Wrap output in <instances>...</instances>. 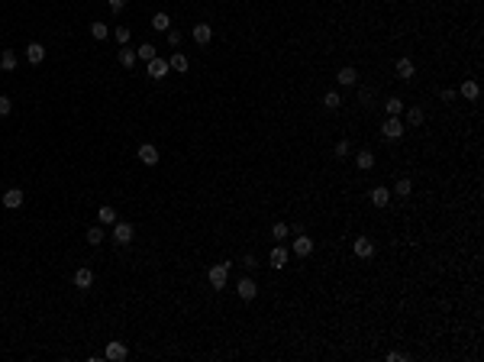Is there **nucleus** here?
Wrapping results in <instances>:
<instances>
[{
  "label": "nucleus",
  "mask_w": 484,
  "mask_h": 362,
  "mask_svg": "<svg viewBox=\"0 0 484 362\" xmlns=\"http://www.w3.org/2000/svg\"><path fill=\"white\" fill-rule=\"evenodd\" d=\"M207 281L213 291H223L226 281H230V262H219V266H210L207 269Z\"/></svg>",
  "instance_id": "1"
},
{
  "label": "nucleus",
  "mask_w": 484,
  "mask_h": 362,
  "mask_svg": "<svg viewBox=\"0 0 484 362\" xmlns=\"http://www.w3.org/2000/svg\"><path fill=\"white\" fill-rule=\"evenodd\" d=\"M133 236H136L133 223H123V220H117V223H113V243L126 246V243H133Z\"/></svg>",
  "instance_id": "2"
},
{
  "label": "nucleus",
  "mask_w": 484,
  "mask_h": 362,
  "mask_svg": "<svg viewBox=\"0 0 484 362\" xmlns=\"http://www.w3.org/2000/svg\"><path fill=\"white\" fill-rule=\"evenodd\" d=\"M381 133H384V139H400L407 129H403V120L400 117H387L384 126H381Z\"/></svg>",
  "instance_id": "3"
},
{
  "label": "nucleus",
  "mask_w": 484,
  "mask_h": 362,
  "mask_svg": "<svg viewBox=\"0 0 484 362\" xmlns=\"http://www.w3.org/2000/svg\"><path fill=\"white\" fill-rule=\"evenodd\" d=\"M126 356H129V349L123 346L120 340H113V343H107V349H103V359H107V362H123Z\"/></svg>",
  "instance_id": "4"
},
{
  "label": "nucleus",
  "mask_w": 484,
  "mask_h": 362,
  "mask_svg": "<svg viewBox=\"0 0 484 362\" xmlns=\"http://www.w3.org/2000/svg\"><path fill=\"white\" fill-rule=\"evenodd\" d=\"M352 252H355L358 259H371V255H375V243L368 240V236H358V240L352 243Z\"/></svg>",
  "instance_id": "5"
},
{
  "label": "nucleus",
  "mask_w": 484,
  "mask_h": 362,
  "mask_svg": "<svg viewBox=\"0 0 484 362\" xmlns=\"http://www.w3.org/2000/svg\"><path fill=\"white\" fill-rule=\"evenodd\" d=\"M236 291H239V298L242 301H255V294H258V285H255V278H249L245 275L239 285H236Z\"/></svg>",
  "instance_id": "6"
},
{
  "label": "nucleus",
  "mask_w": 484,
  "mask_h": 362,
  "mask_svg": "<svg viewBox=\"0 0 484 362\" xmlns=\"http://www.w3.org/2000/svg\"><path fill=\"white\" fill-rule=\"evenodd\" d=\"M26 204V191H20V188H10L4 194V207L7 210H16V207H23Z\"/></svg>",
  "instance_id": "7"
},
{
  "label": "nucleus",
  "mask_w": 484,
  "mask_h": 362,
  "mask_svg": "<svg viewBox=\"0 0 484 362\" xmlns=\"http://www.w3.org/2000/svg\"><path fill=\"white\" fill-rule=\"evenodd\" d=\"M145 65H148V68H145V72H148V78H155V81H158V78H165V75H168V61H165V58H158V55H155V58H148Z\"/></svg>",
  "instance_id": "8"
},
{
  "label": "nucleus",
  "mask_w": 484,
  "mask_h": 362,
  "mask_svg": "<svg viewBox=\"0 0 484 362\" xmlns=\"http://www.w3.org/2000/svg\"><path fill=\"white\" fill-rule=\"evenodd\" d=\"M313 252V240L307 233H297V240H294V255H301V259H307V255Z\"/></svg>",
  "instance_id": "9"
},
{
  "label": "nucleus",
  "mask_w": 484,
  "mask_h": 362,
  "mask_svg": "<svg viewBox=\"0 0 484 362\" xmlns=\"http://www.w3.org/2000/svg\"><path fill=\"white\" fill-rule=\"evenodd\" d=\"M136 155H139V162H142V165H158V149L152 143H142Z\"/></svg>",
  "instance_id": "10"
},
{
  "label": "nucleus",
  "mask_w": 484,
  "mask_h": 362,
  "mask_svg": "<svg viewBox=\"0 0 484 362\" xmlns=\"http://www.w3.org/2000/svg\"><path fill=\"white\" fill-rule=\"evenodd\" d=\"M336 81H339L342 87H355V84H358V72H355V68H352V65H346V68H339Z\"/></svg>",
  "instance_id": "11"
},
{
  "label": "nucleus",
  "mask_w": 484,
  "mask_h": 362,
  "mask_svg": "<svg viewBox=\"0 0 484 362\" xmlns=\"http://www.w3.org/2000/svg\"><path fill=\"white\" fill-rule=\"evenodd\" d=\"M42 58H46V46H42V42H29V46H26V61H29V65H39Z\"/></svg>",
  "instance_id": "12"
},
{
  "label": "nucleus",
  "mask_w": 484,
  "mask_h": 362,
  "mask_svg": "<svg viewBox=\"0 0 484 362\" xmlns=\"http://www.w3.org/2000/svg\"><path fill=\"white\" fill-rule=\"evenodd\" d=\"M210 39H213V26H207V23L194 26V42H197V46H207Z\"/></svg>",
  "instance_id": "13"
},
{
  "label": "nucleus",
  "mask_w": 484,
  "mask_h": 362,
  "mask_svg": "<svg viewBox=\"0 0 484 362\" xmlns=\"http://www.w3.org/2000/svg\"><path fill=\"white\" fill-rule=\"evenodd\" d=\"M71 281H75V285H78V291H87V288H91V285H94V272H91V269H78V272H75V278H71Z\"/></svg>",
  "instance_id": "14"
},
{
  "label": "nucleus",
  "mask_w": 484,
  "mask_h": 362,
  "mask_svg": "<svg viewBox=\"0 0 484 362\" xmlns=\"http://www.w3.org/2000/svg\"><path fill=\"white\" fill-rule=\"evenodd\" d=\"M387 201H391V191H387L384 184L371 188V204H375V207H387Z\"/></svg>",
  "instance_id": "15"
},
{
  "label": "nucleus",
  "mask_w": 484,
  "mask_h": 362,
  "mask_svg": "<svg viewBox=\"0 0 484 362\" xmlns=\"http://www.w3.org/2000/svg\"><path fill=\"white\" fill-rule=\"evenodd\" d=\"M168 68H174V72H181V75H184V72L191 68V61H188V55H184V52H174V55L168 58Z\"/></svg>",
  "instance_id": "16"
},
{
  "label": "nucleus",
  "mask_w": 484,
  "mask_h": 362,
  "mask_svg": "<svg viewBox=\"0 0 484 362\" xmlns=\"http://www.w3.org/2000/svg\"><path fill=\"white\" fill-rule=\"evenodd\" d=\"M97 220H100V226H113L120 220L117 217V207H100V210H97Z\"/></svg>",
  "instance_id": "17"
},
{
  "label": "nucleus",
  "mask_w": 484,
  "mask_h": 362,
  "mask_svg": "<svg viewBox=\"0 0 484 362\" xmlns=\"http://www.w3.org/2000/svg\"><path fill=\"white\" fill-rule=\"evenodd\" d=\"M413 72H417V65H413V58H397V75L403 78V81H410Z\"/></svg>",
  "instance_id": "18"
},
{
  "label": "nucleus",
  "mask_w": 484,
  "mask_h": 362,
  "mask_svg": "<svg viewBox=\"0 0 484 362\" xmlns=\"http://www.w3.org/2000/svg\"><path fill=\"white\" fill-rule=\"evenodd\" d=\"M384 110H387V117H400V113H403V101H400V97H387Z\"/></svg>",
  "instance_id": "19"
},
{
  "label": "nucleus",
  "mask_w": 484,
  "mask_h": 362,
  "mask_svg": "<svg viewBox=\"0 0 484 362\" xmlns=\"http://www.w3.org/2000/svg\"><path fill=\"white\" fill-rule=\"evenodd\" d=\"M284 262H287V249L278 243L275 249H271V266H275V269H284Z\"/></svg>",
  "instance_id": "20"
},
{
  "label": "nucleus",
  "mask_w": 484,
  "mask_h": 362,
  "mask_svg": "<svg viewBox=\"0 0 484 362\" xmlns=\"http://www.w3.org/2000/svg\"><path fill=\"white\" fill-rule=\"evenodd\" d=\"M355 165H358V169H362V172H368V169H375V155L368 152V149H362V152L355 155Z\"/></svg>",
  "instance_id": "21"
},
{
  "label": "nucleus",
  "mask_w": 484,
  "mask_h": 362,
  "mask_svg": "<svg viewBox=\"0 0 484 362\" xmlns=\"http://www.w3.org/2000/svg\"><path fill=\"white\" fill-rule=\"evenodd\" d=\"M465 101H474V97H478V81H471V78H465L462 81V91H459Z\"/></svg>",
  "instance_id": "22"
},
{
  "label": "nucleus",
  "mask_w": 484,
  "mask_h": 362,
  "mask_svg": "<svg viewBox=\"0 0 484 362\" xmlns=\"http://www.w3.org/2000/svg\"><path fill=\"white\" fill-rule=\"evenodd\" d=\"M152 26H155L158 32H168V29H171V16H168V13H155V16H152Z\"/></svg>",
  "instance_id": "23"
},
{
  "label": "nucleus",
  "mask_w": 484,
  "mask_h": 362,
  "mask_svg": "<svg viewBox=\"0 0 484 362\" xmlns=\"http://www.w3.org/2000/svg\"><path fill=\"white\" fill-rule=\"evenodd\" d=\"M117 58H120V65H123V68H133V65H136V52L129 49V46H123Z\"/></svg>",
  "instance_id": "24"
},
{
  "label": "nucleus",
  "mask_w": 484,
  "mask_h": 362,
  "mask_svg": "<svg viewBox=\"0 0 484 362\" xmlns=\"http://www.w3.org/2000/svg\"><path fill=\"white\" fill-rule=\"evenodd\" d=\"M0 68H4V72H13L16 68V52H10V49L0 52Z\"/></svg>",
  "instance_id": "25"
},
{
  "label": "nucleus",
  "mask_w": 484,
  "mask_h": 362,
  "mask_svg": "<svg viewBox=\"0 0 484 362\" xmlns=\"http://www.w3.org/2000/svg\"><path fill=\"white\" fill-rule=\"evenodd\" d=\"M394 194H400V198H410V194H413V181H410V178H397V184H394Z\"/></svg>",
  "instance_id": "26"
},
{
  "label": "nucleus",
  "mask_w": 484,
  "mask_h": 362,
  "mask_svg": "<svg viewBox=\"0 0 484 362\" xmlns=\"http://www.w3.org/2000/svg\"><path fill=\"white\" fill-rule=\"evenodd\" d=\"M323 107H326V110H339V107H342V97H339L336 91H329L326 97H323Z\"/></svg>",
  "instance_id": "27"
},
{
  "label": "nucleus",
  "mask_w": 484,
  "mask_h": 362,
  "mask_svg": "<svg viewBox=\"0 0 484 362\" xmlns=\"http://www.w3.org/2000/svg\"><path fill=\"white\" fill-rule=\"evenodd\" d=\"M423 117H426L423 107H410V110H407V123H410V126H420V123H423Z\"/></svg>",
  "instance_id": "28"
},
{
  "label": "nucleus",
  "mask_w": 484,
  "mask_h": 362,
  "mask_svg": "<svg viewBox=\"0 0 484 362\" xmlns=\"http://www.w3.org/2000/svg\"><path fill=\"white\" fill-rule=\"evenodd\" d=\"M136 58H142V61H148V58H155V46H152V42H142V46L136 49Z\"/></svg>",
  "instance_id": "29"
},
{
  "label": "nucleus",
  "mask_w": 484,
  "mask_h": 362,
  "mask_svg": "<svg viewBox=\"0 0 484 362\" xmlns=\"http://www.w3.org/2000/svg\"><path fill=\"white\" fill-rule=\"evenodd\" d=\"M87 243H91V246H97V243H103V226H100V223L87 229Z\"/></svg>",
  "instance_id": "30"
},
{
  "label": "nucleus",
  "mask_w": 484,
  "mask_h": 362,
  "mask_svg": "<svg viewBox=\"0 0 484 362\" xmlns=\"http://www.w3.org/2000/svg\"><path fill=\"white\" fill-rule=\"evenodd\" d=\"M287 233H290V226H287V223H275V226H271V236H275L278 243H284V240H287Z\"/></svg>",
  "instance_id": "31"
},
{
  "label": "nucleus",
  "mask_w": 484,
  "mask_h": 362,
  "mask_svg": "<svg viewBox=\"0 0 484 362\" xmlns=\"http://www.w3.org/2000/svg\"><path fill=\"white\" fill-rule=\"evenodd\" d=\"M91 36H94V39H107V36H110V29H107L103 23H91Z\"/></svg>",
  "instance_id": "32"
},
{
  "label": "nucleus",
  "mask_w": 484,
  "mask_h": 362,
  "mask_svg": "<svg viewBox=\"0 0 484 362\" xmlns=\"http://www.w3.org/2000/svg\"><path fill=\"white\" fill-rule=\"evenodd\" d=\"M113 36H117L120 46H126V42H129V26H117V32H113Z\"/></svg>",
  "instance_id": "33"
},
{
  "label": "nucleus",
  "mask_w": 484,
  "mask_h": 362,
  "mask_svg": "<svg viewBox=\"0 0 484 362\" xmlns=\"http://www.w3.org/2000/svg\"><path fill=\"white\" fill-rule=\"evenodd\" d=\"M10 110H13V101H10L7 94H0V117H7Z\"/></svg>",
  "instance_id": "34"
},
{
  "label": "nucleus",
  "mask_w": 484,
  "mask_h": 362,
  "mask_svg": "<svg viewBox=\"0 0 484 362\" xmlns=\"http://www.w3.org/2000/svg\"><path fill=\"white\" fill-rule=\"evenodd\" d=\"M371 97H375V94H371V87H362V91H358V101H362L365 107H371Z\"/></svg>",
  "instance_id": "35"
},
{
  "label": "nucleus",
  "mask_w": 484,
  "mask_h": 362,
  "mask_svg": "<svg viewBox=\"0 0 484 362\" xmlns=\"http://www.w3.org/2000/svg\"><path fill=\"white\" fill-rule=\"evenodd\" d=\"M346 155H349V143H346V139H339V143H336V158H346Z\"/></svg>",
  "instance_id": "36"
},
{
  "label": "nucleus",
  "mask_w": 484,
  "mask_h": 362,
  "mask_svg": "<svg viewBox=\"0 0 484 362\" xmlns=\"http://www.w3.org/2000/svg\"><path fill=\"white\" fill-rule=\"evenodd\" d=\"M255 266H258V259H255V255H242V269H245V272H252Z\"/></svg>",
  "instance_id": "37"
},
{
  "label": "nucleus",
  "mask_w": 484,
  "mask_h": 362,
  "mask_svg": "<svg viewBox=\"0 0 484 362\" xmlns=\"http://www.w3.org/2000/svg\"><path fill=\"white\" fill-rule=\"evenodd\" d=\"M165 36H168V46H181V32L178 29H168Z\"/></svg>",
  "instance_id": "38"
},
{
  "label": "nucleus",
  "mask_w": 484,
  "mask_h": 362,
  "mask_svg": "<svg viewBox=\"0 0 484 362\" xmlns=\"http://www.w3.org/2000/svg\"><path fill=\"white\" fill-rule=\"evenodd\" d=\"M107 4H110V10H113V13H120V10H123V7H126V4H129V0H107Z\"/></svg>",
  "instance_id": "39"
},
{
  "label": "nucleus",
  "mask_w": 484,
  "mask_h": 362,
  "mask_svg": "<svg viewBox=\"0 0 484 362\" xmlns=\"http://www.w3.org/2000/svg\"><path fill=\"white\" fill-rule=\"evenodd\" d=\"M387 362H407V356L403 352H387Z\"/></svg>",
  "instance_id": "40"
}]
</instances>
